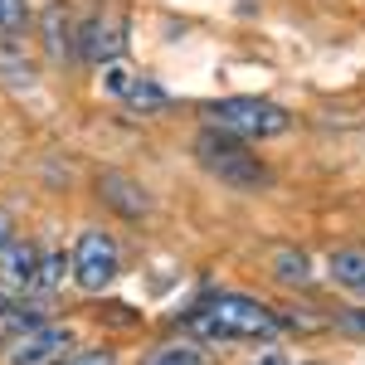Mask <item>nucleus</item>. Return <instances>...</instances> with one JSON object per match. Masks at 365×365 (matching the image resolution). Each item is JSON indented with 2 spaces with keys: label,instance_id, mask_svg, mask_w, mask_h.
I'll return each instance as SVG.
<instances>
[{
  "label": "nucleus",
  "instance_id": "20e7f679",
  "mask_svg": "<svg viewBox=\"0 0 365 365\" xmlns=\"http://www.w3.org/2000/svg\"><path fill=\"white\" fill-rule=\"evenodd\" d=\"M68 258H73V282H78L83 292H103V287H113L117 268H122L117 239H113V234H103V229H83L78 244L68 249Z\"/></svg>",
  "mask_w": 365,
  "mask_h": 365
},
{
  "label": "nucleus",
  "instance_id": "aec40b11",
  "mask_svg": "<svg viewBox=\"0 0 365 365\" xmlns=\"http://www.w3.org/2000/svg\"><path fill=\"white\" fill-rule=\"evenodd\" d=\"M258 365H287V361H282V356H263Z\"/></svg>",
  "mask_w": 365,
  "mask_h": 365
},
{
  "label": "nucleus",
  "instance_id": "ddd939ff",
  "mask_svg": "<svg viewBox=\"0 0 365 365\" xmlns=\"http://www.w3.org/2000/svg\"><path fill=\"white\" fill-rule=\"evenodd\" d=\"M327 268H331V278H336L341 287H351V292L365 287V249H336Z\"/></svg>",
  "mask_w": 365,
  "mask_h": 365
},
{
  "label": "nucleus",
  "instance_id": "0eeeda50",
  "mask_svg": "<svg viewBox=\"0 0 365 365\" xmlns=\"http://www.w3.org/2000/svg\"><path fill=\"white\" fill-rule=\"evenodd\" d=\"M98 195H103V205L113 210L117 220H132V225H141V220L151 215V195L141 190V180L122 175V170H103V175H98Z\"/></svg>",
  "mask_w": 365,
  "mask_h": 365
},
{
  "label": "nucleus",
  "instance_id": "7ed1b4c3",
  "mask_svg": "<svg viewBox=\"0 0 365 365\" xmlns=\"http://www.w3.org/2000/svg\"><path fill=\"white\" fill-rule=\"evenodd\" d=\"M200 117L210 122V127H220V132H234V137H278L292 127V117L282 103L273 98H215V103H205Z\"/></svg>",
  "mask_w": 365,
  "mask_h": 365
},
{
  "label": "nucleus",
  "instance_id": "9d476101",
  "mask_svg": "<svg viewBox=\"0 0 365 365\" xmlns=\"http://www.w3.org/2000/svg\"><path fill=\"white\" fill-rule=\"evenodd\" d=\"M73 273V258H68V249H54V253H39V273H34V282H29V302L44 312V302H54V292L63 287V278Z\"/></svg>",
  "mask_w": 365,
  "mask_h": 365
},
{
  "label": "nucleus",
  "instance_id": "6e6552de",
  "mask_svg": "<svg viewBox=\"0 0 365 365\" xmlns=\"http://www.w3.org/2000/svg\"><path fill=\"white\" fill-rule=\"evenodd\" d=\"M39 39H44V54L54 68H73L78 63V25L63 5H49L39 15Z\"/></svg>",
  "mask_w": 365,
  "mask_h": 365
},
{
  "label": "nucleus",
  "instance_id": "f8f14e48",
  "mask_svg": "<svg viewBox=\"0 0 365 365\" xmlns=\"http://www.w3.org/2000/svg\"><path fill=\"white\" fill-rule=\"evenodd\" d=\"M141 365H215V356H210L200 341L175 336V341H161V346H156Z\"/></svg>",
  "mask_w": 365,
  "mask_h": 365
},
{
  "label": "nucleus",
  "instance_id": "9b49d317",
  "mask_svg": "<svg viewBox=\"0 0 365 365\" xmlns=\"http://www.w3.org/2000/svg\"><path fill=\"white\" fill-rule=\"evenodd\" d=\"M117 98H122V103H127L132 113H141V117L166 113V108H170V93H166L161 83H156V78H127Z\"/></svg>",
  "mask_w": 365,
  "mask_h": 365
},
{
  "label": "nucleus",
  "instance_id": "a211bd4d",
  "mask_svg": "<svg viewBox=\"0 0 365 365\" xmlns=\"http://www.w3.org/2000/svg\"><path fill=\"white\" fill-rule=\"evenodd\" d=\"M0 244H10V215L0 210Z\"/></svg>",
  "mask_w": 365,
  "mask_h": 365
},
{
  "label": "nucleus",
  "instance_id": "1a4fd4ad",
  "mask_svg": "<svg viewBox=\"0 0 365 365\" xmlns=\"http://www.w3.org/2000/svg\"><path fill=\"white\" fill-rule=\"evenodd\" d=\"M34 273H39V249H34L29 239L0 244V287H5V292H29Z\"/></svg>",
  "mask_w": 365,
  "mask_h": 365
},
{
  "label": "nucleus",
  "instance_id": "423d86ee",
  "mask_svg": "<svg viewBox=\"0 0 365 365\" xmlns=\"http://www.w3.org/2000/svg\"><path fill=\"white\" fill-rule=\"evenodd\" d=\"M127 54V25L117 15H93L78 25V63H117Z\"/></svg>",
  "mask_w": 365,
  "mask_h": 365
},
{
  "label": "nucleus",
  "instance_id": "f3484780",
  "mask_svg": "<svg viewBox=\"0 0 365 365\" xmlns=\"http://www.w3.org/2000/svg\"><path fill=\"white\" fill-rule=\"evenodd\" d=\"M336 322L346 327V331H356V336H365V312H341Z\"/></svg>",
  "mask_w": 365,
  "mask_h": 365
},
{
  "label": "nucleus",
  "instance_id": "4468645a",
  "mask_svg": "<svg viewBox=\"0 0 365 365\" xmlns=\"http://www.w3.org/2000/svg\"><path fill=\"white\" fill-rule=\"evenodd\" d=\"M29 25H34L29 0H0V34H5V39H20Z\"/></svg>",
  "mask_w": 365,
  "mask_h": 365
},
{
  "label": "nucleus",
  "instance_id": "2eb2a0df",
  "mask_svg": "<svg viewBox=\"0 0 365 365\" xmlns=\"http://www.w3.org/2000/svg\"><path fill=\"white\" fill-rule=\"evenodd\" d=\"M278 278H282V282H307V278H312V263H307V253H292V249H282V253H278Z\"/></svg>",
  "mask_w": 365,
  "mask_h": 365
},
{
  "label": "nucleus",
  "instance_id": "39448f33",
  "mask_svg": "<svg viewBox=\"0 0 365 365\" xmlns=\"http://www.w3.org/2000/svg\"><path fill=\"white\" fill-rule=\"evenodd\" d=\"M73 351V331L54 322H34L20 336H10V365H58Z\"/></svg>",
  "mask_w": 365,
  "mask_h": 365
},
{
  "label": "nucleus",
  "instance_id": "6ab92c4d",
  "mask_svg": "<svg viewBox=\"0 0 365 365\" xmlns=\"http://www.w3.org/2000/svg\"><path fill=\"white\" fill-rule=\"evenodd\" d=\"M10 302H15V297H10V292H5V287H0V317H5V312H10Z\"/></svg>",
  "mask_w": 365,
  "mask_h": 365
},
{
  "label": "nucleus",
  "instance_id": "dca6fc26",
  "mask_svg": "<svg viewBox=\"0 0 365 365\" xmlns=\"http://www.w3.org/2000/svg\"><path fill=\"white\" fill-rule=\"evenodd\" d=\"M58 365H117V351L113 346H93V351H68Z\"/></svg>",
  "mask_w": 365,
  "mask_h": 365
},
{
  "label": "nucleus",
  "instance_id": "f03ea898",
  "mask_svg": "<svg viewBox=\"0 0 365 365\" xmlns=\"http://www.w3.org/2000/svg\"><path fill=\"white\" fill-rule=\"evenodd\" d=\"M195 161L210 170L215 180L234 185V190H263V185H268V166H263L234 132H220V127H210V122L195 132Z\"/></svg>",
  "mask_w": 365,
  "mask_h": 365
},
{
  "label": "nucleus",
  "instance_id": "f257e3e1",
  "mask_svg": "<svg viewBox=\"0 0 365 365\" xmlns=\"http://www.w3.org/2000/svg\"><path fill=\"white\" fill-rule=\"evenodd\" d=\"M185 327L205 341H278L287 322L244 292H205L185 312Z\"/></svg>",
  "mask_w": 365,
  "mask_h": 365
}]
</instances>
